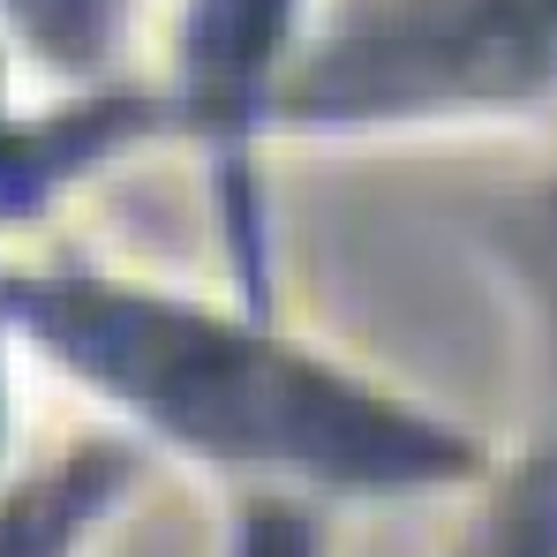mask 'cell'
<instances>
[{
    "instance_id": "1",
    "label": "cell",
    "mask_w": 557,
    "mask_h": 557,
    "mask_svg": "<svg viewBox=\"0 0 557 557\" xmlns=\"http://www.w3.org/2000/svg\"><path fill=\"white\" fill-rule=\"evenodd\" d=\"M61 528H69V512H61L53 497H46V505H23V512L0 520V557H53Z\"/></svg>"
}]
</instances>
